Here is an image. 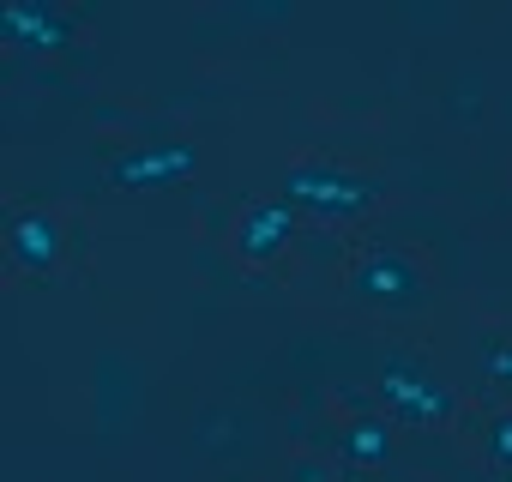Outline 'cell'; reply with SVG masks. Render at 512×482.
Segmentation results:
<instances>
[{
    "label": "cell",
    "mask_w": 512,
    "mask_h": 482,
    "mask_svg": "<svg viewBox=\"0 0 512 482\" xmlns=\"http://www.w3.org/2000/svg\"><path fill=\"white\" fill-rule=\"evenodd\" d=\"M284 199L296 211H320V217H362L380 205V181L332 169V163H296L284 175Z\"/></svg>",
    "instance_id": "1"
},
{
    "label": "cell",
    "mask_w": 512,
    "mask_h": 482,
    "mask_svg": "<svg viewBox=\"0 0 512 482\" xmlns=\"http://www.w3.org/2000/svg\"><path fill=\"white\" fill-rule=\"evenodd\" d=\"M380 398H386L404 422H422V428H440V422H452V410H458V398H452L434 374H422V368H410V362H386V368H380Z\"/></svg>",
    "instance_id": "2"
},
{
    "label": "cell",
    "mask_w": 512,
    "mask_h": 482,
    "mask_svg": "<svg viewBox=\"0 0 512 482\" xmlns=\"http://www.w3.org/2000/svg\"><path fill=\"white\" fill-rule=\"evenodd\" d=\"M193 169H199V145L163 139V145H139V151L115 157L109 181H115V187H133V193H145V187H169V181H187Z\"/></svg>",
    "instance_id": "3"
},
{
    "label": "cell",
    "mask_w": 512,
    "mask_h": 482,
    "mask_svg": "<svg viewBox=\"0 0 512 482\" xmlns=\"http://www.w3.org/2000/svg\"><path fill=\"white\" fill-rule=\"evenodd\" d=\"M296 241V205L278 193V199H253L247 211H241V223H235V254L241 260H272V254H284Z\"/></svg>",
    "instance_id": "4"
},
{
    "label": "cell",
    "mask_w": 512,
    "mask_h": 482,
    "mask_svg": "<svg viewBox=\"0 0 512 482\" xmlns=\"http://www.w3.org/2000/svg\"><path fill=\"white\" fill-rule=\"evenodd\" d=\"M0 31H7L19 49H67L73 19L49 13V7H25V0H7V7H0Z\"/></svg>",
    "instance_id": "5"
},
{
    "label": "cell",
    "mask_w": 512,
    "mask_h": 482,
    "mask_svg": "<svg viewBox=\"0 0 512 482\" xmlns=\"http://www.w3.org/2000/svg\"><path fill=\"white\" fill-rule=\"evenodd\" d=\"M356 290H362V296H374V302L404 308V302H416V296H422V272H416L404 254H374V260H362Z\"/></svg>",
    "instance_id": "6"
},
{
    "label": "cell",
    "mask_w": 512,
    "mask_h": 482,
    "mask_svg": "<svg viewBox=\"0 0 512 482\" xmlns=\"http://www.w3.org/2000/svg\"><path fill=\"white\" fill-rule=\"evenodd\" d=\"M55 254H61L55 217H43V211H25V217L13 223V260H19L25 272H49V266H55Z\"/></svg>",
    "instance_id": "7"
},
{
    "label": "cell",
    "mask_w": 512,
    "mask_h": 482,
    "mask_svg": "<svg viewBox=\"0 0 512 482\" xmlns=\"http://www.w3.org/2000/svg\"><path fill=\"white\" fill-rule=\"evenodd\" d=\"M344 452H350L356 464H386V458H392V428L374 422V416H362V422L344 428Z\"/></svg>",
    "instance_id": "8"
},
{
    "label": "cell",
    "mask_w": 512,
    "mask_h": 482,
    "mask_svg": "<svg viewBox=\"0 0 512 482\" xmlns=\"http://www.w3.org/2000/svg\"><path fill=\"white\" fill-rule=\"evenodd\" d=\"M488 458H494L500 470H512V416H494V422H488Z\"/></svg>",
    "instance_id": "9"
},
{
    "label": "cell",
    "mask_w": 512,
    "mask_h": 482,
    "mask_svg": "<svg viewBox=\"0 0 512 482\" xmlns=\"http://www.w3.org/2000/svg\"><path fill=\"white\" fill-rule=\"evenodd\" d=\"M488 374L494 380H512V344H488Z\"/></svg>",
    "instance_id": "10"
}]
</instances>
